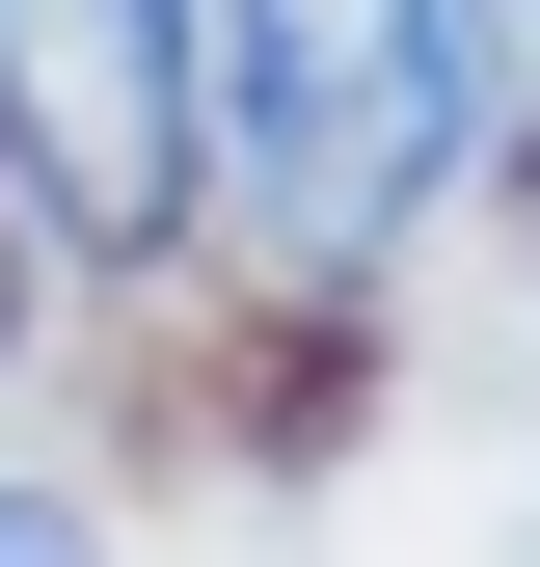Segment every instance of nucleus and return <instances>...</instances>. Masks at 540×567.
<instances>
[{"instance_id":"f257e3e1","label":"nucleus","mask_w":540,"mask_h":567,"mask_svg":"<svg viewBox=\"0 0 540 567\" xmlns=\"http://www.w3.org/2000/svg\"><path fill=\"white\" fill-rule=\"evenodd\" d=\"M217 28V163L270 189V244H405L459 189V135H487V54H459V0H189Z\"/></svg>"},{"instance_id":"f03ea898","label":"nucleus","mask_w":540,"mask_h":567,"mask_svg":"<svg viewBox=\"0 0 540 567\" xmlns=\"http://www.w3.org/2000/svg\"><path fill=\"white\" fill-rule=\"evenodd\" d=\"M0 82H28V163L82 244L189 217V163H217V28L189 0H0Z\"/></svg>"},{"instance_id":"7ed1b4c3","label":"nucleus","mask_w":540,"mask_h":567,"mask_svg":"<svg viewBox=\"0 0 540 567\" xmlns=\"http://www.w3.org/2000/svg\"><path fill=\"white\" fill-rule=\"evenodd\" d=\"M0 567H82V514H54V486H0Z\"/></svg>"}]
</instances>
